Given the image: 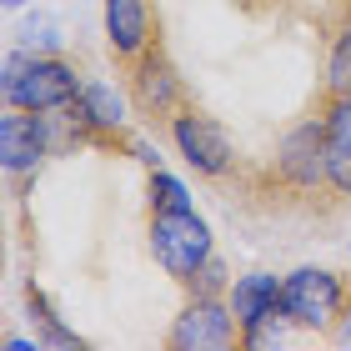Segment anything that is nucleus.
I'll return each instance as SVG.
<instances>
[{
  "label": "nucleus",
  "instance_id": "423d86ee",
  "mask_svg": "<svg viewBox=\"0 0 351 351\" xmlns=\"http://www.w3.org/2000/svg\"><path fill=\"white\" fill-rule=\"evenodd\" d=\"M171 351H231L241 346V322L231 311V296H191L176 326L166 331Z\"/></svg>",
  "mask_w": 351,
  "mask_h": 351
},
{
  "label": "nucleus",
  "instance_id": "f8f14e48",
  "mask_svg": "<svg viewBox=\"0 0 351 351\" xmlns=\"http://www.w3.org/2000/svg\"><path fill=\"white\" fill-rule=\"evenodd\" d=\"M322 121H326V161H331V191L351 196V95L322 90Z\"/></svg>",
  "mask_w": 351,
  "mask_h": 351
},
{
  "label": "nucleus",
  "instance_id": "9b49d317",
  "mask_svg": "<svg viewBox=\"0 0 351 351\" xmlns=\"http://www.w3.org/2000/svg\"><path fill=\"white\" fill-rule=\"evenodd\" d=\"M281 281L286 276H271V271H246V276L231 281V311L236 322H241V337L246 331H256L261 322H271V316H281Z\"/></svg>",
  "mask_w": 351,
  "mask_h": 351
},
{
  "label": "nucleus",
  "instance_id": "2eb2a0df",
  "mask_svg": "<svg viewBox=\"0 0 351 351\" xmlns=\"http://www.w3.org/2000/svg\"><path fill=\"white\" fill-rule=\"evenodd\" d=\"M326 90L331 95H351V25L331 40V56H326Z\"/></svg>",
  "mask_w": 351,
  "mask_h": 351
},
{
  "label": "nucleus",
  "instance_id": "ddd939ff",
  "mask_svg": "<svg viewBox=\"0 0 351 351\" xmlns=\"http://www.w3.org/2000/svg\"><path fill=\"white\" fill-rule=\"evenodd\" d=\"M25 306H30V316L40 322V341H45V346H86L81 337H75V331L60 326V316L51 311V301H45L36 286H25Z\"/></svg>",
  "mask_w": 351,
  "mask_h": 351
},
{
  "label": "nucleus",
  "instance_id": "f03ea898",
  "mask_svg": "<svg viewBox=\"0 0 351 351\" xmlns=\"http://www.w3.org/2000/svg\"><path fill=\"white\" fill-rule=\"evenodd\" d=\"M151 256L161 261V271L176 286H191L196 271L216 256L206 216H196V206H181V211H151Z\"/></svg>",
  "mask_w": 351,
  "mask_h": 351
},
{
  "label": "nucleus",
  "instance_id": "dca6fc26",
  "mask_svg": "<svg viewBox=\"0 0 351 351\" xmlns=\"http://www.w3.org/2000/svg\"><path fill=\"white\" fill-rule=\"evenodd\" d=\"M231 281H236V276H226V261L211 256V261L196 271V281L186 286V296H226V291H231Z\"/></svg>",
  "mask_w": 351,
  "mask_h": 351
},
{
  "label": "nucleus",
  "instance_id": "f257e3e1",
  "mask_svg": "<svg viewBox=\"0 0 351 351\" xmlns=\"http://www.w3.org/2000/svg\"><path fill=\"white\" fill-rule=\"evenodd\" d=\"M81 71L71 66L60 51H10L5 56V75H0V95L5 106L21 110H66L81 95Z\"/></svg>",
  "mask_w": 351,
  "mask_h": 351
},
{
  "label": "nucleus",
  "instance_id": "1a4fd4ad",
  "mask_svg": "<svg viewBox=\"0 0 351 351\" xmlns=\"http://www.w3.org/2000/svg\"><path fill=\"white\" fill-rule=\"evenodd\" d=\"M45 156H56L51 116L5 106V116H0V166H5L10 176H36V166L45 161Z\"/></svg>",
  "mask_w": 351,
  "mask_h": 351
},
{
  "label": "nucleus",
  "instance_id": "20e7f679",
  "mask_svg": "<svg viewBox=\"0 0 351 351\" xmlns=\"http://www.w3.org/2000/svg\"><path fill=\"white\" fill-rule=\"evenodd\" d=\"M125 86H131V106H136V116H141V121H151V125H161V131L171 125L176 110L191 101V95H186V81H181V71H176V60L166 56V45H161V40H156L131 71H125Z\"/></svg>",
  "mask_w": 351,
  "mask_h": 351
},
{
  "label": "nucleus",
  "instance_id": "6e6552de",
  "mask_svg": "<svg viewBox=\"0 0 351 351\" xmlns=\"http://www.w3.org/2000/svg\"><path fill=\"white\" fill-rule=\"evenodd\" d=\"M106 5V45L121 71H131L141 56L161 40V15L156 0H101Z\"/></svg>",
  "mask_w": 351,
  "mask_h": 351
},
{
  "label": "nucleus",
  "instance_id": "9d476101",
  "mask_svg": "<svg viewBox=\"0 0 351 351\" xmlns=\"http://www.w3.org/2000/svg\"><path fill=\"white\" fill-rule=\"evenodd\" d=\"M75 121H81V131L90 146H125L131 151V136H125V95L116 86H106V81H86L81 95L66 106Z\"/></svg>",
  "mask_w": 351,
  "mask_h": 351
},
{
  "label": "nucleus",
  "instance_id": "7ed1b4c3",
  "mask_svg": "<svg viewBox=\"0 0 351 351\" xmlns=\"http://www.w3.org/2000/svg\"><path fill=\"white\" fill-rule=\"evenodd\" d=\"M346 306H351V276H337L326 266H296L281 281V316L301 331L326 337Z\"/></svg>",
  "mask_w": 351,
  "mask_h": 351
},
{
  "label": "nucleus",
  "instance_id": "a211bd4d",
  "mask_svg": "<svg viewBox=\"0 0 351 351\" xmlns=\"http://www.w3.org/2000/svg\"><path fill=\"white\" fill-rule=\"evenodd\" d=\"M5 5H10V10H15V5H25V0H5Z\"/></svg>",
  "mask_w": 351,
  "mask_h": 351
},
{
  "label": "nucleus",
  "instance_id": "f3484780",
  "mask_svg": "<svg viewBox=\"0 0 351 351\" xmlns=\"http://www.w3.org/2000/svg\"><path fill=\"white\" fill-rule=\"evenodd\" d=\"M326 341H331V346H341V351H351V306L337 316V326L326 331Z\"/></svg>",
  "mask_w": 351,
  "mask_h": 351
},
{
  "label": "nucleus",
  "instance_id": "0eeeda50",
  "mask_svg": "<svg viewBox=\"0 0 351 351\" xmlns=\"http://www.w3.org/2000/svg\"><path fill=\"white\" fill-rule=\"evenodd\" d=\"M276 181L291 191H322L331 186V161H326V121L322 110L296 121L276 146Z\"/></svg>",
  "mask_w": 351,
  "mask_h": 351
},
{
  "label": "nucleus",
  "instance_id": "4468645a",
  "mask_svg": "<svg viewBox=\"0 0 351 351\" xmlns=\"http://www.w3.org/2000/svg\"><path fill=\"white\" fill-rule=\"evenodd\" d=\"M146 196H151V211H181V206H191V191H186V181H176V176H171V171H161V166L151 171Z\"/></svg>",
  "mask_w": 351,
  "mask_h": 351
},
{
  "label": "nucleus",
  "instance_id": "39448f33",
  "mask_svg": "<svg viewBox=\"0 0 351 351\" xmlns=\"http://www.w3.org/2000/svg\"><path fill=\"white\" fill-rule=\"evenodd\" d=\"M166 136H171V146L186 156V166L196 171V176H211V181L231 176V166H236V151H231L226 125H221V121H211V116H201V110L191 106V101H186V106L171 116Z\"/></svg>",
  "mask_w": 351,
  "mask_h": 351
}]
</instances>
